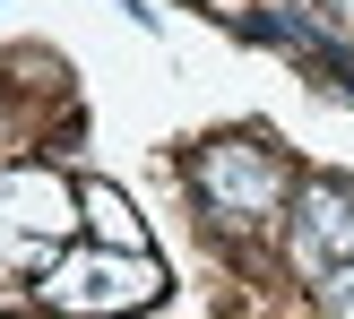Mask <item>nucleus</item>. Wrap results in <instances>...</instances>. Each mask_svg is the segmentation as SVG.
<instances>
[{
	"mask_svg": "<svg viewBox=\"0 0 354 319\" xmlns=\"http://www.w3.org/2000/svg\"><path fill=\"white\" fill-rule=\"evenodd\" d=\"M199 199L216 216H268L286 199V155L268 138H216L199 147Z\"/></svg>",
	"mask_w": 354,
	"mask_h": 319,
	"instance_id": "f257e3e1",
	"label": "nucleus"
},
{
	"mask_svg": "<svg viewBox=\"0 0 354 319\" xmlns=\"http://www.w3.org/2000/svg\"><path fill=\"white\" fill-rule=\"evenodd\" d=\"M165 293V268L156 259H95V251H78L69 268H52L44 276V302L52 311H138V302H156Z\"/></svg>",
	"mask_w": 354,
	"mask_h": 319,
	"instance_id": "f03ea898",
	"label": "nucleus"
},
{
	"mask_svg": "<svg viewBox=\"0 0 354 319\" xmlns=\"http://www.w3.org/2000/svg\"><path fill=\"white\" fill-rule=\"evenodd\" d=\"M303 259H311V268H320V259H354V190L303 182Z\"/></svg>",
	"mask_w": 354,
	"mask_h": 319,
	"instance_id": "7ed1b4c3",
	"label": "nucleus"
},
{
	"mask_svg": "<svg viewBox=\"0 0 354 319\" xmlns=\"http://www.w3.org/2000/svg\"><path fill=\"white\" fill-rule=\"evenodd\" d=\"M78 199H86V216H95V242H104V251H138V242H147V233H138V216H130L104 182H86Z\"/></svg>",
	"mask_w": 354,
	"mask_h": 319,
	"instance_id": "20e7f679",
	"label": "nucleus"
},
{
	"mask_svg": "<svg viewBox=\"0 0 354 319\" xmlns=\"http://www.w3.org/2000/svg\"><path fill=\"white\" fill-rule=\"evenodd\" d=\"M320 293H328V311H337V319H354V268H328Z\"/></svg>",
	"mask_w": 354,
	"mask_h": 319,
	"instance_id": "39448f33",
	"label": "nucleus"
}]
</instances>
